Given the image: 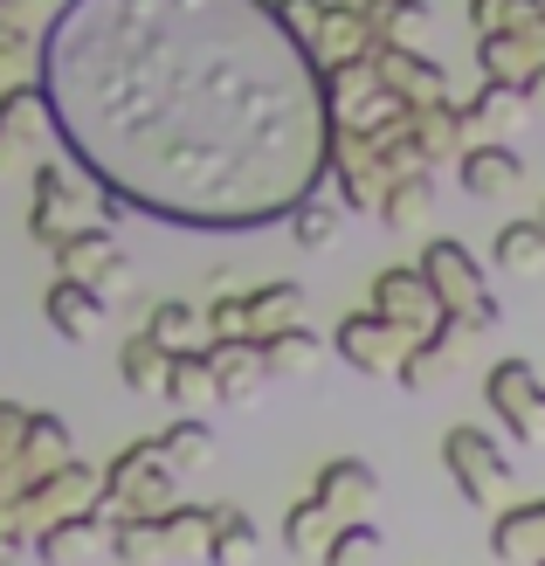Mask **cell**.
<instances>
[{"label": "cell", "instance_id": "6da1fadb", "mask_svg": "<svg viewBox=\"0 0 545 566\" xmlns=\"http://www.w3.org/2000/svg\"><path fill=\"white\" fill-rule=\"evenodd\" d=\"M174 463H166V449H159V436H146V442H132L118 463L104 470V491H97V504L111 518H159L166 504H174Z\"/></svg>", "mask_w": 545, "mask_h": 566}, {"label": "cell", "instance_id": "7a4b0ae2", "mask_svg": "<svg viewBox=\"0 0 545 566\" xmlns=\"http://www.w3.org/2000/svg\"><path fill=\"white\" fill-rule=\"evenodd\" d=\"M421 270H428V283H436L442 311H463V318H476V325H504V304H497V291L483 283L476 256H470V249L455 242V235L421 242Z\"/></svg>", "mask_w": 545, "mask_h": 566}, {"label": "cell", "instance_id": "3957f363", "mask_svg": "<svg viewBox=\"0 0 545 566\" xmlns=\"http://www.w3.org/2000/svg\"><path fill=\"white\" fill-rule=\"evenodd\" d=\"M408 346L415 338L400 332V325H387L380 311H346V318L332 325V353L353 366V374H366V380H400V359H408Z\"/></svg>", "mask_w": 545, "mask_h": 566}, {"label": "cell", "instance_id": "277c9868", "mask_svg": "<svg viewBox=\"0 0 545 566\" xmlns=\"http://www.w3.org/2000/svg\"><path fill=\"white\" fill-rule=\"evenodd\" d=\"M442 463H449V476H455V491H463L476 512H497V497H504V484H511V457L497 449V436H483V429H449L442 436Z\"/></svg>", "mask_w": 545, "mask_h": 566}, {"label": "cell", "instance_id": "5b68a950", "mask_svg": "<svg viewBox=\"0 0 545 566\" xmlns=\"http://www.w3.org/2000/svg\"><path fill=\"white\" fill-rule=\"evenodd\" d=\"M28 187H35V201H28V235H35L42 249H55L70 229H83V214H91V193H83V180L70 174L63 159H35Z\"/></svg>", "mask_w": 545, "mask_h": 566}, {"label": "cell", "instance_id": "8992f818", "mask_svg": "<svg viewBox=\"0 0 545 566\" xmlns=\"http://www.w3.org/2000/svg\"><path fill=\"white\" fill-rule=\"evenodd\" d=\"M483 401L518 442H545V380L532 359H497L483 374Z\"/></svg>", "mask_w": 545, "mask_h": 566}, {"label": "cell", "instance_id": "52a82bcc", "mask_svg": "<svg viewBox=\"0 0 545 566\" xmlns=\"http://www.w3.org/2000/svg\"><path fill=\"white\" fill-rule=\"evenodd\" d=\"M373 311L387 325H400L408 338H428L442 325V297H436V283H428L421 263H394V270L373 276Z\"/></svg>", "mask_w": 545, "mask_h": 566}, {"label": "cell", "instance_id": "ba28073f", "mask_svg": "<svg viewBox=\"0 0 545 566\" xmlns=\"http://www.w3.org/2000/svg\"><path fill=\"white\" fill-rule=\"evenodd\" d=\"M49 132H55L49 97L28 91V83H8V91H0V180H8L14 166L35 159L49 146ZM28 174H35V166H28Z\"/></svg>", "mask_w": 545, "mask_h": 566}, {"label": "cell", "instance_id": "9c48e42d", "mask_svg": "<svg viewBox=\"0 0 545 566\" xmlns=\"http://www.w3.org/2000/svg\"><path fill=\"white\" fill-rule=\"evenodd\" d=\"M476 332H483L476 318H463V311H442V325L428 332V338H415V346H408V359H400V387H408V394H421L428 380L442 374V366H455V359L470 353V338H476Z\"/></svg>", "mask_w": 545, "mask_h": 566}, {"label": "cell", "instance_id": "30bf717a", "mask_svg": "<svg viewBox=\"0 0 545 566\" xmlns=\"http://www.w3.org/2000/svg\"><path fill=\"white\" fill-rule=\"evenodd\" d=\"M208 366H214V394L228 408H249L270 380V359H263V338H208Z\"/></svg>", "mask_w": 545, "mask_h": 566}, {"label": "cell", "instance_id": "8fae6325", "mask_svg": "<svg viewBox=\"0 0 545 566\" xmlns=\"http://www.w3.org/2000/svg\"><path fill=\"white\" fill-rule=\"evenodd\" d=\"M455 180H463V193H476V201H504V193L525 180V159L511 153V138H470L463 159H455Z\"/></svg>", "mask_w": 545, "mask_h": 566}, {"label": "cell", "instance_id": "7c38bea8", "mask_svg": "<svg viewBox=\"0 0 545 566\" xmlns=\"http://www.w3.org/2000/svg\"><path fill=\"white\" fill-rule=\"evenodd\" d=\"M373 63H380V83H387V91L408 97V104H442V97H449L442 63H428V55L408 49V42H373Z\"/></svg>", "mask_w": 545, "mask_h": 566}, {"label": "cell", "instance_id": "4fadbf2b", "mask_svg": "<svg viewBox=\"0 0 545 566\" xmlns=\"http://www.w3.org/2000/svg\"><path fill=\"white\" fill-rule=\"evenodd\" d=\"M111 518L104 504H91V512H70V518H55V525H42L35 532V559L42 566H76L83 553H97V546H111Z\"/></svg>", "mask_w": 545, "mask_h": 566}, {"label": "cell", "instance_id": "5bb4252c", "mask_svg": "<svg viewBox=\"0 0 545 566\" xmlns=\"http://www.w3.org/2000/svg\"><path fill=\"white\" fill-rule=\"evenodd\" d=\"M545 63V21L538 28H511V35H476V70L483 83H518Z\"/></svg>", "mask_w": 545, "mask_h": 566}, {"label": "cell", "instance_id": "9a60e30c", "mask_svg": "<svg viewBox=\"0 0 545 566\" xmlns=\"http://www.w3.org/2000/svg\"><path fill=\"white\" fill-rule=\"evenodd\" d=\"M408 132H415V146H421V166H436V159H463L470 146V111L463 104H415L408 111Z\"/></svg>", "mask_w": 545, "mask_h": 566}, {"label": "cell", "instance_id": "2e32d148", "mask_svg": "<svg viewBox=\"0 0 545 566\" xmlns=\"http://www.w3.org/2000/svg\"><path fill=\"white\" fill-rule=\"evenodd\" d=\"M373 21H366V0H332V14L318 28V42H311V55H318V70L325 63H353V55H373Z\"/></svg>", "mask_w": 545, "mask_h": 566}, {"label": "cell", "instance_id": "e0dca14e", "mask_svg": "<svg viewBox=\"0 0 545 566\" xmlns=\"http://www.w3.org/2000/svg\"><path fill=\"white\" fill-rule=\"evenodd\" d=\"M42 311H49V325L63 332L70 346L97 338V325H104V297L91 291V283H76V276H55V283H49V297H42Z\"/></svg>", "mask_w": 545, "mask_h": 566}, {"label": "cell", "instance_id": "ac0fdd59", "mask_svg": "<svg viewBox=\"0 0 545 566\" xmlns=\"http://www.w3.org/2000/svg\"><path fill=\"white\" fill-rule=\"evenodd\" d=\"M311 491H318L332 512H338V525H346V518H359L366 504H373L380 476H373V463H359V457H332V463L318 470V484H311Z\"/></svg>", "mask_w": 545, "mask_h": 566}, {"label": "cell", "instance_id": "d6986e66", "mask_svg": "<svg viewBox=\"0 0 545 566\" xmlns=\"http://www.w3.org/2000/svg\"><path fill=\"white\" fill-rule=\"evenodd\" d=\"M49 256H55V270H63V276H76V283H97L111 263L125 256V249L111 242V229H97V221H83V229H70L63 242L49 249Z\"/></svg>", "mask_w": 545, "mask_h": 566}, {"label": "cell", "instance_id": "ffe728a7", "mask_svg": "<svg viewBox=\"0 0 545 566\" xmlns=\"http://www.w3.org/2000/svg\"><path fill=\"white\" fill-rule=\"evenodd\" d=\"M463 111H470V132H476V138H511V132L532 118V104H525L518 83H483Z\"/></svg>", "mask_w": 545, "mask_h": 566}, {"label": "cell", "instance_id": "44dd1931", "mask_svg": "<svg viewBox=\"0 0 545 566\" xmlns=\"http://www.w3.org/2000/svg\"><path fill=\"white\" fill-rule=\"evenodd\" d=\"M491 263L511 270V276H538V270H545V208H538V214H518V221H504L497 242H491Z\"/></svg>", "mask_w": 545, "mask_h": 566}, {"label": "cell", "instance_id": "7402d4cb", "mask_svg": "<svg viewBox=\"0 0 545 566\" xmlns=\"http://www.w3.org/2000/svg\"><path fill=\"white\" fill-rule=\"evenodd\" d=\"M491 553H497V559H545V497L497 512V525H491Z\"/></svg>", "mask_w": 545, "mask_h": 566}, {"label": "cell", "instance_id": "603a6c76", "mask_svg": "<svg viewBox=\"0 0 545 566\" xmlns=\"http://www.w3.org/2000/svg\"><path fill=\"white\" fill-rule=\"evenodd\" d=\"M208 566H249L255 559V525L242 504H208Z\"/></svg>", "mask_w": 545, "mask_h": 566}, {"label": "cell", "instance_id": "cb8c5ba5", "mask_svg": "<svg viewBox=\"0 0 545 566\" xmlns=\"http://www.w3.org/2000/svg\"><path fill=\"white\" fill-rule=\"evenodd\" d=\"M304 318V283H255L249 291V338H276V332H291Z\"/></svg>", "mask_w": 545, "mask_h": 566}, {"label": "cell", "instance_id": "d4e9b609", "mask_svg": "<svg viewBox=\"0 0 545 566\" xmlns=\"http://www.w3.org/2000/svg\"><path fill=\"white\" fill-rule=\"evenodd\" d=\"M166 401H174L180 415H200L208 401H221V394H214L208 346H187V353H174V366H166Z\"/></svg>", "mask_w": 545, "mask_h": 566}, {"label": "cell", "instance_id": "484cf974", "mask_svg": "<svg viewBox=\"0 0 545 566\" xmlns=\"http://www.w3.org/2000/svg\"><path fill=\"white\" fill-rule=\"evenodd\" d=\"M428 208H436V174H400V180H387V193H380V221L394 235H408V229H421L428 221Z\"/></svg>", "mask_w": 545, "mask_h": 566}, {"label": "cell", "instance_id": "4316f807", "mask_svg": "<svg viewBox=\"0 0 545 566\" xmlns=\"http://www.w3.org/2000/svg\"><path fill=\"white\" fill-rule=\"evenodd\" d=\"M338 229H346V201H338V187H332V193L311 187L304 201L291 208V235H297V249H332Z\"/></svg>", "mask_w": 545, "mask_h": 566}, {"label": "cell", "instance_id": "83f0119b", "mask_svg": "<svg viewBox=\"0 0 545 566\" xmlns=\"http://www.w3.org/2000/svg\"><path fill=\"white\" fill-rule=\"evenodd\" d=\"M166 366H174V353H166L153 332H132L118 346V374H125L132 394H166Z\"/></svg>", "mask_w": 545, "mask_h": 566}, {"label": "cell", "instance_id": "f1b7e54d", "mask_svg": "<svg viewBox=\"0 0 545 566\" xmlns=\"http://www.w3.org/2000/svg\"><path fill=\"white\" fill-rule=\"evenodd\" d=\"M263 359H270V380H304L311 366L325 359V338L311 332V325H291V332L263 338Z\"/></svg>", "mask_w": 545, "mask_h": 566}, {"label": "cell", "instance_id": "f546056e", "mask_svg": "<svg viewBox=\"0 0 545 566\" xmlns=\"http://www.w3.org/2000/svg\"><path fill=\"white\" fill-rule=\"evenodd\" d=\"M159 449H166V463H174V470H208L214 463V429L200 415H174L159 429Z\"/></svg>", "mask_w": 545, "mask_h": 566}, {"label": "cell", "instance_id": "4dcf8cb0", "mask_svg": "<svg viewBox=\"0 0 545 566\" xmlns=\"http://www.w3.org/2000/svg\"><path fill=\"white\" fill-rule=\"evenodd\" d=\"M146 332L159 338L166 353H187V346H200V338H208V318H200L187 297H159V304L146 311Z\"/></svg>", "mask_w": 545, "mask_h": 566}, {"label": "cell", "instance_id": "1f68e13d", "mask_svg": "<svg viewBox=\"0 0 545 566\" xmlns=\"http://www.w3.org/2000/svg\"><path fill=\"white\" fill-rule=\"evenodd\" d=\"M366 21H373V35L380 42H421L428 35V21H436V8L428 0H366Z\"/></svg>", "mask_w": 545, "mask_h": 566}, {"label": "cell", "instance_id": "d6a6232c", "mask_svg": "<svg viewBox=\"0 0 545 566\" xmlns=\"http://www.w3.org/2000/svg\"><path fill=\"white\" fill-rule=\"evenodd\" d=\"M332 532H338V512L311 491L304 504H291V518H283V546H291V553H325Z\"/></svg>", "mask_w": 545, "mask_h": 566}, {"label": "cell", "instance_id": "836d02e7", "mask_svg": "<svg viewBox=\"0 0 545 566\" xmlns=\"http://www.w3.org/2000/svg\"><path fill=\"white\" fill-rule=\"evenodd\" d=\"M545 0H470V28L476 35H511V28H538Z\"/></svg>", "mask_w": 545, "mask_h": 566}, {"label": "cell", "instance_id": "e575fe53", "mask_svg": "<svg viewBox=\"0 0 545 566\" xmlns=\"http://www.w3.org/2000/svg\"><path fill=\"white\" fill-rule=\"evenodd\" d=\"M380 546L387 539L366 518H346V525L332 532V546H325V566H373V559H380Z\"/></svg>", "mask_w": 545, "mask_h": 566}, {"label": "cell", "instance_id": "d590c367", "mask_svg": "<svg viewBox=\"0 0 545 566\" xmlns=\"http://www.w3.org/2000/svg\"><path fill=\"white\" fill-rule=\"evenodd\" d=\"M270 14L283 21V35L291 42H318V28H325V14H332V0H270Z\"/></svg>", "mask_w": 545, "mask_h": 566}, {"label": "cell", "instance_id": "8d00e7d4", "mask_svg": "<svg viewBox=\"0 0 545 566\" xmlns=\"http://www.w3.org/2000/svg\"><path fill=\"white\" fill-rule=\"evenodd\" d=\"M200 318H208V338H249V291H221Z\"/></svg>", "mask_w": 545, "mask_h": 566}, {"label": "cell", "instance_id": "74e56055", "mask_svg": "<svg viewBox=\"0 0 545 566\" xmlns=\"http://www.w3.org/2000/svg\"><path fill=\"white\" fill-rule=\"evenodd\" d=\"M28 55H35V35L28 28H0V91L28 70Z\"/></svg>", "mask_w": 545, "mask_h": 566}, {"label": "cell", "instance_id": "f35d334b", "mask_svg": "<svg viewBox=\"0 0 545 566\" xmlns=\"http://www.w3.org/2000/svg\"><path fill=\"white\" fill-rule=\"evenodd\" d=\"M42 21H55V0H0V28H28L35 35Z\"/></svg>", "mask_w": 545, "mask_h": 566}, {"label": "cell", "instance_id": "ab89813d", "mask_svg": "<svg viewBox=\"0 0 545 566\" xmlns=\"http://www.w3.org/2000/svg\"><path fill=\"white\" fill-rule=\"evenodd\" d=\"M91 291L104 297V304H118V297H132V256H118V263H111L97 283H91Z\"/></svg>", "mask_w": 545, "mask_h": 566}, {"label": "cell", "instance_id": "60d3db41", "mask_svg": "<svg viewBox=\"0 0 545 566\" xmlns=\"http://www.w3.org/2000/svg\"><path fill=\"white\" fill-rule=\"evenodd\" d=\"M21 553H28V532L21 525H0V566H21Z\"/></svg>", "mask_w": 545, "mask_h": 566}, {"label": "cell", "instance_id": "b9f144b4", "mask_svg": "<svg viewBox=\"0 0 545 566\" xmlns=\"http://www.w3.org/2000/svg\"><path fill=\"white\" fill-rule=\"evenodd\" d=\"M525 104H532V111H545V63L525 76Z\"/></svg>", "mask_w": 545, "mask_h": 566}, {"label": "cell", "instance_id": "7bdbcfd3", "mask_svg": "<svg viewBox=\"0 0 545 566\" xmlns=\"http://www.w3.org/2000/svg\"><path fill=\"white\" fill-rule=\"evenodd\" d=\"M532 566H545V559H532Z\"/></svg>", "mask_w": 545, "mask_h": 566}]
</instances>
